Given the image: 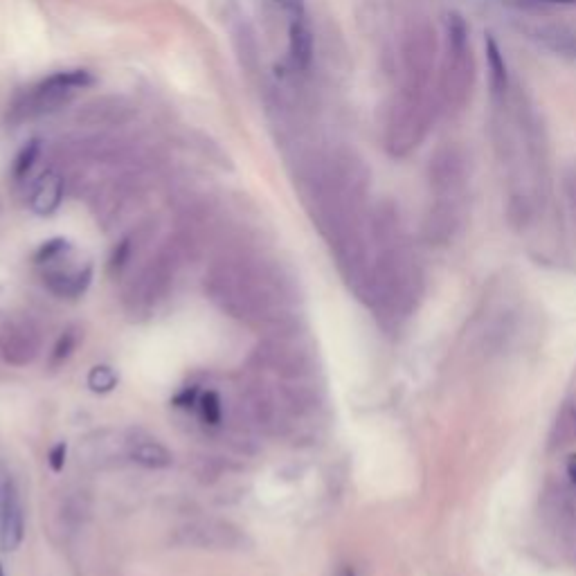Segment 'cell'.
Instances as JSON below:
<instances>
[{
  "mask_svg": "<svg viewBox=\"0 0 576 576\" xmlns=\"http://www.w3.org/2000/svg\"><path fill=\"white\" fill-rule=\"evenodd\" d=\"M430 189L435 203L428 216V237L446 243L457 234L466 212V165L462 153L441 149L430 160Z\"/></svg>",
  "mask_w": 576,
  "mask_h": 576,
  "instance_id": "obj_1",
  "label": "cell"
},
{
  "mask_svg": "<svg viewBox=\"0 0 576 576\" xmlns=\"http://www.w3.org/2000/svg\"><path fill=\"white\" fill-rule=\"evenodd\" d=\"M471 30L459 12H448L444 18V59L437 79L439 111L459 113L471 99L475 81V61L471 50Z\"/></svg>",
  "mask_w": 576,
  "mask_h": 576,
  "instance_id": "obj_2",
  "label": "cell"
},
{
  "mask_svg": "<svg viewBox=\"0 0 576 576\" xmlns=\"http://www.w3.org/2000/svg\"><path fill=\"white\" fill-rule=\"evenodd\" d=\"M90 84H93V77H90L86 70L54 72L48 79H41L39 84L27 88L25 93L16 99L12 106V120H34V117L57 111L59 106L68 104L79 90H84Z\"/></svg>",
  "mask_w": 576,
  "mask_h": 576,
  "instance_id": "obj_3",
  "label": "cell"
},
{
  "mask_svg": "<svg viewBox=\"0 0 576 576\" xmlns=\"http://www.w3.org/2000/svg\"><path fill=\"white\" fill-rule=\"evenodd\" d=\"M25 516L18 489L5 468H0V547L14 552L23 543Z\"/></svg>",
  "mask_w": 576,
  "mask_h": 576,
  "instance_id": "obj_4",
  "label": "cell"
},
{
  "mask_svg": "<svg viewBox=\"0 0 576 576\" xmlns=\"http://www.w3.org/2000/svg\"><path fill=\"white\" fill-rule=\"evenodd\" d=\"M529 39L536 41L540 48H545L554 54H561L567 59H576V30L561 25H540L529 27Z\"/></svg>",
  "mask_w": 576,
  "mask_h": 576,
  "instance_id": "obj_5",
  "label": "cell"
},
{
  "mask_svg": "<svg viewBox=\"0 0 576 576\" xmlns=\"http://www.w3.org/2000/svg\"><path fill=\"white\" fill-rule=\"evenodd\" d=\"M63 198V178L54 171H45L32 187L30 194V207L32 212L41 216H50L52 212H57V207L61 205Z\"/></svg>",
  "mask_w": 576,
  "mask_h": 576,
  "instance_id": "obj_6",
  "label": "cell"
},
{
  "mask_svg": "<svg viewBox=\"0 0 576 576\" xmlns=\"http://www.w3.org/2000/svg\"><path fill=\"white\" fill-rule=\"evenodd\" d=\"M486 66H489V86L493 102L504 99L511 93V79H509V66L504 59L500 43L489 34L486 36Z\"/></svg>",
  "mask_w": 576,
  "mask_h": 576,
  "instance_id": "obj_7",
  "label": "cell"
},
{
  "mask_svg": "<svg viewBox=\"0 0 576 576\" xmlns=\"http://www.w3.org/2000/svg\"><path fill=\"white\" fill-rule=\"evenodd\" d=\"M576 444V401L563 403L549 430V448L561 450Z\"/></svg>",
  "mask_w": 576,
  "mask_h": 576,
  "instance_id": "obj_8",
  "label": "cell"
},
{
  "mask_svg": "<svg viewBox=\"0 0 576 576\" xmlns=\"http://www.w3.org/2000/svg\"><path fill=\"white\" fill-rule=\"evenodd\" d=\"M131 457L147 468H167L171 464V453L153 439H140L131 444Z\"/></svg>",
  "mask_w": 576,
  "mask_h": 576,
  "instance_id": "obj_9",
  "label": "cell"
},
{
  "mask_svg": "<svg viewBox=\"0 0 576 576\" xmlns=\"http://www.w3.org/2000/svg\"><path fill=\"white\" fill-rule=\"evenodd\" d=\"M198 412H201V419L210 426H219L221 423V399L216 392H205L198 396Z\"/></svg>",
  "mask_w": 576,
  "mask_h": 576,
  "instance_id": "obj_10",
  "label": "cell"
},
{
  "mask_svg": "<svg viewBox=\"0 0 576 576\" xmlns=\"http://www.w3.org/2000/svg\"><path fill=\"white\" fill-rule=\"evenodd\" d=\"M117 385V376L111 367H106V365H97L90 369V374H88V387L93 392H99V394H104V392H111L113 387Z\"/></svg>",
  "mask_w": 576,
  "mask_h": 576,
  "instance_id": "obj_11",
  "label": "cell"
},
{
  "mask_svg": "<svg viewBox=\"0 0 576 576\" xmlns=\"http://www.w3.org/2000/svg\"><path fill=\"white\" fill-rule=\"evenodd\" d=\"M520 9H554V7H576V0H511Z\"/></svg>",
  "mask_w": 576,
  "mask_h": 576,
  "instance_id": "obj_12",
  "label": "cell"
},
{
  "mask_svg": "<svg viewBox=\"0 0 576 576\" xmlns=\"http://www.w3.org/2000/svg\"><path fill=\"white\" fill-rule=\"evenodd\" d=\"M72 347H75V336H70V333H63L59 345L54 347V356H52L54 363H61V360H66L70 356Z\"/></svg>",
  "mask_w": 576,
  "mask_h": 576,
  "instance_id": "obj_13",
  "label": "cell"
},
{
  "mask_svg": "<svg viewBox=\"0 0 576 576\" xmlns=\"http://www.w3.org/2000/svg\"><path fill=\"white\" fill-rule=\"evenodd\" d=\"M63 462H66V446L59 444V446L52 448V453H50V466L54 468V471H61Z\"/></svg>",
  "mask_w": 576,
  "mask_h": 576,
  "instance_id": "obj_14",
  "label": "cell"
},
{
  "mask_svg": "<svg viewBox=\"0 0 576 576\" xmlns=\"http://www.w3.org/2000/svg\"><path fill=\"white\" fill-rule=\"evenodd\" d=\"M174 403L178 405V408H192V405H196V390H185L183 394H178Z\"/></svg>",
  "mask_w": 576,
  "mask_h": 576,
  "instance_id": "obj_15",
  "label": "cell"
},
{
  "mask_svg": "<svg viewBox=\"0 0 576 576\" xmlns=\"http://www.w3.org/2000/svg\"><path fill=\"white\" fill-rule=\"evenodd\" d=\"M567 477H570L572 489H576V457H570V462H567Z\"/></svg>",
  "mask_w": 576,
  "mask_h": 576,
  "instance_id": "obj_16",
  "label": "cell"
},
{
  "mask_svg": "<svg viewBox=\"0 0 576 576\" xmlns=\"http://www.w3.org/2000/svg\"><path fill=\"white\" fill-rule=\"evenodd\" d=\"M338 576H356V572L351 570V567H345V570H342Z\"/></svg>",
  "mask_w": 576,
  "mask_h": 576,
  "instance_id": "obj_17",
  "label": "cell"
},
{
  "mask_svg": "<svg viewBox=\"0 0 576 576\" xmlns=\"http://www.w3.org/2000/svg\"><path fill=\"white\" fill-rule=\"evenodd\" d=\"M0 576H5V572H3V565H0Z\"/></svg>",
  "mask_w": 576,
  "mask_h": 576,
  "instance_id": "obj_18",
  "label": "cell"
}]
</instances>
